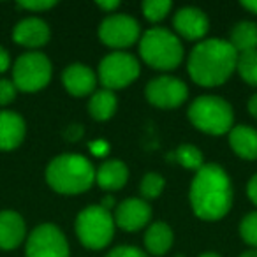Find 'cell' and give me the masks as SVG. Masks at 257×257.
<instances>
[{
	"label": "cell",
	"mask_w": 257,
	"mask_h": 257,
	"mask_svg": "<svg viewBox=\"0 0 257 257\" xmlns=\"http://www.w3.org/2000/svg\"><path fill=\"white\" fill-rule=\"evenodd\" d=\"M238 51L225 39H206L194 46L187 69L194 83L201 86H218L236 71Z\"/></svg>",
	"instance_id": "obj_2"
},
{
	"label": "cell",
	"mask_w": 257,
	"mask_h": 257,
	"mask_svg": "<svg viewBox=\"0 0 257 257\" xmlns=\"http://www.w3.org/2000/svg\"><path fill=\"white\" fill-rule=\"evenodd\" d=\"M106 257H148V255L141 248H138V246L120 245V246H114Z\"/></svg>",
	"instance_id": "obj_29"
},
{
	"label": "cell",
	"mask_w": 257,
	"mask_h": 257,
	"mask_svg": "<svg viewBox=\"0 0 257 257\" xmlns=\"http://www.w3.org/2000/svg\"><path fill=\"white\" fill-rule=\"evenodd\" d=\"M88 111L95 120H109L116 111V95L107 88L97 90L88 100Z\"/></svg>",
	"instance_id": "obj_22"
},
{
	"label": "cell",
	"mask_w": 257,
	"mask_h": 257,
	"mask_svg": "<svg viewBox=\"0 0 257 257\" xmlns=\"http://www.w3.org/2000/svg\"><path fill=\"white\" fill-rule=\"evenodd\" d=\"M239 234L245 239V243L257 248V211L243 217V220L239 222Z\"/></svg>",
	"instance_id": "obj_27"
},
{
	"label": "cell",
	"mask_w": 257,
	"mask_h": 257,
	"mask_svg": "<svg viewBox=\"0 0 257 257\" xmlns=\"http://www.w3.org/2000/svg\"><path fill=\"white\" fill-rule=\"evenodd\" d=\"M27 225L23 217L15 210L0 211V248L13 250L25 239Z\"/></svg>",
	"instance_id": "obj_17"
},
{
	"label": "cell",
	"mask_w": 257,
	"mask_h": 257,
	"mask_svg": "<svg viewBox=\"0 0 257 257\" xmlns=\"http://www.w3.org/2000/svg\"><path fill=\"white\" fill-rule=\"evenodd\" d=\"M27 257H69L65 234L55 224H39L27 238Z\"/></svg>",
	"instance_id": "obj_9"
},
{
	"label": "cell",
	"mask_w": 257,
	"mask_h": 257,
	"mask_svg": "<svg viewBox=\"0 0 257 257\" xmlns=\"http://www.w3.org/2000/svg\"><path fill=\"white\" fill-rule=\"evenodd\" d=\"M190 206L203 220H220L232 206V183L218 164H204L190 183Z\"/></svg>",
	"instance_id": "obj_1"
},
{
	"label": "cell",
	"mask_w": 257,
	"mask_h": 257,
	"mask_svg": "<svg viewBox=\"0 0 257 257\" xmlns=\"http://www.w3.org/2000/svg\"><path fill=\"white\" fill-rule=\"evenodd\" d=\"M51 79V62L44 53L29 51L13 65V83L22 92H37Z\"/></svg>",
	"instance_id": "obj_7"
},
{
	"label": "cell",
	"mask_w": 257,
	"mask_h": 257,
	"mask_svg": "<svg viewBox=\"0 0 257 257\" xmlns=\"http://www.w3.org/2000/svg\"><path fill=\"white\" fill-rule=\"evenodd\" d=\"M175 157H176V161H178L180 164L187 169H194V171H197V169H201L204 166L203 164V154H201L199 148H196L194 145H182V147L176 150Z\"/></svg>",
	"instance_id": "obj_24"
},
{
	"label": "cell",
	"mask_w": 257,
	"mask_h": 257,
	"mask_svg": "<svg viewBox=\"0 0 257 257\" xmlns=\"http://www.w3.org/2000/svg\"><path fill=\"white\" fill-rule=\"evenodd\" d=\"M13 39L22 46L41 48L50 41V27L44 20L30 16L16 23V27L13 29Z\"/></svg>",
	"instance_id": "obj_15"
},
{
	"label": "cell",
	"mask_w": 257,
	"mask_h": 257,
	"mask_svg": "<svg viewBox=\"0 0 257 257\" xmlns=\"http://www.w3.org/2000/svg\"><path fill=\"white\" fill-rule=\"evenodd\" d=\"M62 83L65 90L74 97H85L93 92L97 85V76L88 65L71 64L62 72Z\"/></svg>",
	"instance_id": "obj_14"
},
{
	"label": "cell",
	"mask_w": 257,
	"mask_h": 257,
	"mask_svg": "<svg viewBox=\"0 0 257 257\" xmlns=\"http://www.w3.org/2000/svg\"><path fill=\"white\" fill-rule=\"evenodd\" d=\"M46 182L58 194H83L95 182V168L79 154H62L46 168Z\"/></svg>",
	"instance_id": "obj_3"
},
{
	"label": "cell",
	"mask_w": 257,
	"mask_h": 257,
	"mask_svg": "<svg viewBox=\"0 0 257 257\" xmlns=\"http://www.w3.org/2000/svg\"><path fill=\"white\" fill-rule=\"evenodd\" d=\"M65 136H67L71 141H76L79 136H81V127H79V125H69Z\"/></svg>",
	"instance_id": "obj_35"
},
{
	"label": "cell",
	"mask_w": 257,
	"mask_h": 257,
	"mask_svg": "<svg viewBox=\"0 0 257 257\" xmlns=\"http://www.w3.org/2000/svg\"><path fill=\"white\" fill-rule=\"evenodd\" d=\"M229 43L238 51V55L257 50V25L253 22L236 23L231 30V39H229Z\"/></svg>",
	"instance_id": "obj_21"
},
{
	"label": "cell",
	"mask_w": 257,
	"mask_h": 257,
	"mask_svg": "<svg viewBox=\"0 0 257 257\" xmlns=\"http://www.w3.org/2000/svg\"><path fill=\"white\" fill-rule=\"evenodd\" d=\"M9 65H11V57H9V53L4 50V48L0 46V74L8 71Z\"/></svg>",
	"instance_id": "obj_32"
},
{
	"label": "cell",
	"mask_w": 257,
	"mask_h": 257,
	"mask_svg": "<svg viewBox=\"0 0 257 257\" xmlns=\"http://www.w3.org/2000/svg\"><path fill=\"white\" fill-rule=\"evenodd\" d=\"M189 120L196 128L211 136H222L232 128L231 104L218 95H201L189 106Z\"/></svg>",
	"instance_id": "obj_5"
},
{
	"label": "cell",
	"mask_w": 257,
	"mask_h": 257,
	"mask_svg": "<svg viewBox=\"0 0 257 257\" xmlns=\"http://www.w3.org/2000/svg\"><path fill=\"white\" fill-rule=\"evenodd\" d=\"M140 76V62L125 51H113L99 64V79L107 90L125 88Z\"/></svg>",
	"instance_id": "obj_8"
},
{
	"label": "cell",
	"mask_w": 257,
	"mask_h": 257,
	"mask_svg": "<svg viewBox=\"0 0 257 257\" xmlns=\"http://www.w3.org/2000/svg\"><path fill=\"white\" fill-rule=\"evenodd\" d=\"M236 71H238V74L241 76V79L245 83L257 86V50L239 53Z\"/></svg>",
	"instance_id": "obj_23"
},
{
	"label": "cell",
	"mask_w": 257,
	"mask_h": 257,
	"mask_svg": "<svg viewBox=\"0 0 257 257\" xmlns=\"http://www.w3.org/2000/svg\"><path fill=\"white\" fill-rule=\"evenodd\" d=\"M25 120L16 111H0V150L18 148L25 140Z\"/></svg>",
	"instance_id": "obj_16"
},
{
	"label": "cell",
	"mask_w": 257,
	"mask_h": 257,
	"mask_svg": "<svg viewBox=\"0 0 257 257\" xmlns=\"http://www.w3.org/2000/svg\"><path fill=\"white\" fill-rule=\"evenodd\" d=\"M90 148H92L93 154L99 155V157H100V155H104V154L107 152V145L104 143L102 140H97L95 143H92V147H90Z\"/></svg>",
	"instance_id": "obj_34"
},
{
	"label": "cell",
	"mask_w": 257,
	"mask_h": 257,
	"mask_svg": "<svg viewBox=\"0 0 257 257\" xmlns=\"http://www.w3.org/2000/svg\"><path fill=\"white\" fill-rule=\"evenodd\" d=\"M76 234L83 246L100 250L113 239L114 217L100 204H92L79 211L76 217Z\"/></svg>",
	"instance_id": "obj_6"
},
{
	"label": "cell",
	"mask_w": 257,
	"mask_h": 257,
	"mask_svg": "<svg viewBox=\"0 0 257 257\" xmlns=\"http://www.w3.org/2000/svg\"><path fill=\"white\" fill-rule=\"evenodd\" d=\"M99 37L106 46L123 50L140 41L141 27L133 16L109 15L100 22Z\"/></svg>",
	"instance_id": "obj_10"
},
{
	"label": "cell",
	"mask_w": 257,
	"mask_h": 257,
	"mask_svg": "<svg viewBox=\"0 0 257 257\" xmlns=\"http://www.w3.org/2000/svg\"><path fill=\"white\" fill-rule=\"evenodd\" d=\"M173 25L182 37L189 41H197L206 36L208 29H210V20L199 8L189 6V8H182L176 13L173 18Z\"/></svg>",
	"instance_id": "obj_13"
},
{
	"label": "cell",
	"mask_w": 257,
	"mask_h": 257,
	"mask_svg": "<svg viewBox=\"0 0 257 257\" xmlns=\"http://www.w3.org/2000/svg\"><path fill=\"white\" fill-rule=\"evenodd\" d=\"M16 85L11 79H0V106L11 104L16 97Z\"/></svg>",
	"instance_id": "obj_28"
},
{
	"label": "cell",
	"mask_w": 257,
	"mask_h": 257,
	"mask_svg": "<svg viewBox=\"0 0 257 257\" xmlns=\"http://www.w3.org/2000/svg\"><path fill=\"white\" fill-rule=\"evenodd\" d=\"M164 185H166V182L161 175H157V173H148V175L143 176V180H141V183H140L141 197H143L145 201L157 199L162 194V190H164Z\"/></svg>",
	"instance_id": "obj_25"
},
{
	"label": "cell",
	"mask_w": 257,
	"mask_h": 257,
	"mask_svg": "<svg viewBox=\"0 0 257 257\" xmlns=\"http://www.w3.org/2000/svg\"><path fill=\"white\" fill-rule=\"evenodd\" d=\"M145 93L150 104L162 107V109H171L185 102L189 88L182 79L175 76H157L152 81H148Z\"/></svg>",
	"instance_id": "obj_11"
},
{
	"label": "cell",
	"mask_w": 257,
	"mask_h": 257,
	"mask_svg": "<svg viewBox=\"0 0 257 257\" xmlns=\"http://www.w3.org/2000/svg\"><path fill=\"white\" fill-rule=\"evenodd\" d=\"M152 208L145 199L140 197H128L121 201L114 211V224L120 229L128 232L140 231L150 222Z\"/></svg>",
	"instance_id": "obj_12"
},
{
	"label": "cell",
	"mask_w": 257,
	"mask_h": 257,
	"mask_svg": "<svg viewBox=\"0 0 257 257\" xmlns=\"http://www.w3.org/2000/svg\"><path fill=\"white\" fill-rule=\"evenodd\" d=\"M239 257H257V248H252V250H246V252H243Z\"/></svg>",
	"instance_id": "obj_38"
},
{
	"label": "cell",
	"mask_w": 257,
	"mask_h": 257,
	"mask_svg": "<svg viewBox=\"0 0 257 257\" xmlns=\"http://www.w3.org/2000/svg\"><path fill=\"white\" fill-rule=\"evenodd\" d=\"M173 4L171 0H147L141 4V9H143V15L148 22H161L168 16V13L171 11Z\"/></svg>",
	"instance_id": "obj_26"
},
{
	"label": "cell",
	"mask_w": 257,
	"mask_h": 257,
	"mask_svg": "<svg viewBox=\"0 0 257 257\" xmlns=\"http://www.w3.org/2000/svg\"><path fill=\"white\" fill-rule=\"evenodd\" d=\"M229 145L238 157L246 161L257 159V131L250 125H236L229 131Z\"/></svg>",
	"instance_id": "obj_18"
},
{
	"label": "cell",
	"mask_w": 257,
	"mask_h": 257,
	"mask_svg": "<svg viewBox=\"0 0 257 257\" xmlns=\"http://www.w3.org/2000/svg\"><path fill=\"white\" fill-rule=\"evenodd\" d=\"M128 180V168L121 161L111 159L95 169V182L104 190H120Z\"/></svg>",
	"instance_id": "obj_19"
},
{
	"label": "cell",
	"mask_w": 257,
	"mask_h": 257,
	"mask_svg": "<svg viewBox=\"0 0 257 257\" xmlns=\"http://www.w3.org/2000/svg\"><path fill=\"white\" fill-rule=\"evenodd\" d=\"M241 6L245 9H248L250 13L257 15V0H245V2H241Z\"/></svg>",
	"instance_id": "obj_37"
},
{
	"label": "cell",
	"mask_w": 257,
	"mask_h": 257,
	"mask_svg": "<svg viewBox=\"0 0 257 257\" xmlns=\"http://www.w3.org/2000/svg\"><path fill=\"white\" fill-rule=\"evenodd\" d=\"M246 196L257 206V175H253L246 183Z\"/></svg>",
	"instance_id": "obj_31"
},
{
	"label": "cell",
	"mask_w": 257,
	"mask_h": 257,
	"mask_svg": "<svg viewBox=\"0 0 257 257\" xmlns=\"http://www.w3.org/2000/svg\"><path fill=\"white\" fill-rule=\"evenodd\" d=\"M173 231L166 222H154L145 232V246L152 255H164L173 246Z\"/></svg>",
	"instance_id": "obj_20"
},
{
	"label": "cell",
	"mask_w": 257,
	"mask_h": 257,
	"mask_svg": "<svg viewBox=\"0 0 257 257\" xmlns=\"http://www.w3.org/2000/svg\"><path fill=\"white\" fill-rule=\"evenodd\" d=\"M57 6L55 0H30V2H18V8L27 11H46Z\"/></svg>",
	"instance_id": "obj_30"
},
{
	"label": "cell",
	"mask_w": 257,
	"mask_h": 257,
	"mask_svg": "<svg viewBox=\"0 0 257 257\" xmlns=\"http://www.w3.org/2000/svg\"><path fill=\"white\" fill-rule=\"evenodd\" d=\"M248 111H250V114H252V116L257 118V93L248 99Z\"/></svg>",
	"instance_id": "obj_36"
},
{
	"label": "cell",
	"mask_w": 257,
	"mask_h": 257,
	"mask_svg": "<svg viewBox=\"0 0 257 257\" xmlns=\"http://www.w3.org/2000/svg\"><path fill=\"white\" fill-rule=\"evenodd\" d=\"M95 4L97 8L104 9V11H113V9H116L120 6V2L118 0H97Z\"/></svg>",
	"instance_id": "obj_33"
},
{
	"label": "cell",
	"mask_w": 257,
	"mask_h": 257,
	"mask_svg": "<svg viewBox=\"0 0 257 257\" xmlns=\"http://www.w3.org/2000/svg\"><path fill=\"white\" fill-rule=\"evenodd\" d=\"M199 257H220L217 252H204V253H201Z\"/></svg>",
	"instance_id": "obj_39"
},
{
	"label": "cell",
	"mask_w": 257,
	"mask_h": 257,
	"mask_svg": "<svg viewBox=\"0 0 257 257\" xmlns=\"http://www.w3.org/2000/svg\"><path fill=\"white\" fill-rule=\"evenodd\" d=\"M140 55L150 67L171 71L183 60V46L178 36L168 29H150L140 39Z\"/></svg>",
	"instance_id": "obj_4"
}]
</instances>
